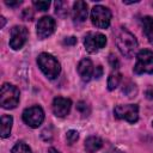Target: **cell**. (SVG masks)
<instances>
[{
    "mask_svg": "<svg viewBox=\"0 0 153 153\" xmlns=\"http://www.w3.org/2000/svg\"><path fill=\"white\" fill-rule=\"evenodd\" d=\"M146 97L148 99H153V86L147 87V90H146Z\"/></svg>",
    "mask_w": 153,
    "mask_h": 153,
    "instance_id": "28",
    "label": "cell"
},
{
    "mask_svg": "<svg viewBox=\"0 0 153 153\" xmlns=\"http://www.w3.org/2000/svg\"><path fill=\"white\" fill-rule=\"evenodd\" d=\"M114 114L120 120H124L129 123H135L139 120V106L136 104L117 105L114 109Z\"/></svg>",
    "mask_w": 153,
    "mask_h": 153,
    "instance_id": "6",
    "label": "cell"
},
{
    "mask_svg": "<svg viewBox=\"0 0 153 153\" xmlns=\"http://www.w3.org/2000/svg\"><path fill=\"white\" fill-rule=\"evenodd\" d=\"M33 6L38 11H47L50 6V2L49 1H33Z\"/></svg>",
    "mask_w": 153,
    "mask_h": 153,
    "instance_id": "23",
    "label": "cell"
},
{
    "mask_svg": "<svg viewBox=\"0 0 153 153\" xmlns=\"http://www.w3.org/2000/svg\"><path fill=\"white\" fill-rule=\"evenodd\" d=\"M72 18H73V22L76 24L84 23L87 18V4L81 0L75 1L72 10Z\"/></svg>",
    "mask_w": 153,
    "mask_h": 153,
    "instance_id": "12",
    "label": "cell"
},
{
    "mask_svg": "<svg viewBox=\"0 0 153 153\" xmlns=\"http://www.w3.org/2000/svg\"><path fill=\"white\" fill-rule=\"evenodd\" d=\"M55 29V20L51 17H42L37 23V36L39 39L48 38Z\"/></svg>",
    "mask_w": 153,
    "mask_h": 153,
    "instance_id": "10",
    "label": "cell"
},
{
    "mask_svg": "<svg viewBox=\"0 0 153 153\" xmlns=\"http://www.w3.org/2000/svg\"><path fill=\"white\" fill-rule=\"evenodd\" d=\"M22 17H23L24 20H32V18H33V12H32L30 8H25V10L23 11Z\"/></svg>",
    "mask_w": 153,
    "mask_h": 153,
    "instance_id": "24",
    "label": "cell"
},
{
    "mask_svg": "<svg viewBox=\"0 0 153 153\" xmlns=\"http://www.w3.org/2000/svg\"><path fill=\"white\" fill-rule=\"evenodd\" d=\"M102 74H103V68H102V66H97L96 69H94V75H93V76L98 79V78H100Z\"/></svg>",
    "mask_w": 153,
    "mask_h": 153,
    "instance_id": "27",
    "label": "cell"
},
{
    "mask_svg": "<svg viewBox=\"0 0 153 153\" xmlns=\"http://www.w3.org/2000/svg\"><path fill=\"white\" fill-rule=\"evenodd\" d=\"M91 20L96 27L106 29L111 22V12L108 7L97 5L91 11Z\"/></svg>",
    "mask_w": 153,
    "mask_h": 153,
    "instance_id": "5",
    "label": "cell"
},
{
    "mask_svg": "<svg viewBox=\"0 0 153 153\" xmlns=\"http://www.w3.org/2000/svg\"><path fill=\"white\" fill-rule=\"evenodd\" d=\"M5 4H6L7 6L16 7V6H19V5L22 4V1H8V0H6V1H5Z\"/></svg>",
    "mask_w": 153,
    "mask_h": 153,
    "instance_id": "29",
    "label": "cell"
},
{
    "mask_svg": "<svg viewBox=\"0 0 153 153\" xmlns=\"http://www.w3.org/2000/svg\"><path fill=\"white\" fill-rule=\"evenodd\" d=\"M108 153H124L123 151H121V149H117V148H114V149H111V151H109Z\"/></svg>",
    "mask_w": 153,
    "mask_h": 153,
    "instance_id": "31",
    "label": "cell"
},
{
    "mask_svg": "<svg viewBox=\"0 0 153 153\" xmlns=\"http://www.w3.org/2000/svg\"><path fill=\"white\" fill-rule=\"evenodd\" d=\"M121 80H122V75L120 73H117V72L116 73H111L109 75V78H108V90H110V91L115 90L120 85Z\"/></svg>",
    "mask_w": 153,
    "mask_h": 153,
    "instance_id": "17",
    "label": "cell"
},
{
    "mask_svg": "<svg viewBox=\"0 0 153 153\" xmlns=\"http://www.w3.org/2000/svg\"><path fill=\"white\" fill-rule=\"evenodd\" d=\"M103 146V140L99 136L91 135L85 140V149L87 153H94L99 151Z\"/></svg>",
    "mask_w": 153,
    "mask_h": 153,
    "instance_id": "14",
    "label": "cell"
},
{
    "mask_svg": "<svg viewBox=\"0 0 153 153\" xmlns=\"http://www.w3.org/2000/svg\"><path fill=\"white\" fill-rule=\"evenodd\" d=\"M142 27H143V33L148 42L153 44V18L152 17H145L142 19Z\"/></svg>",
    "mask_w": 153,
    "mask_h": 153,
    "instance_id": "16",
    "label": "cell"
},
{
    "mask_svg": "<svg viewBox=\"0 0 153 153\" xmlns=\"http://www.w3.org/2000/svg\"><path fill=\"white\" fill-rule=\"evenodd\" d=\"M27 38V29L25 26H13L11 29V36H10V47L13 50L20 49Z\"/></svg>",
    "mask_w": 153,
    "mask_h": 153,
    "instance_id": "9",
    "label": "cell"
},
{
    "mask_svg": "<svg viewBox=\"0 0 153 153\" xmlns=\"http://www.w3.org/2000/svg\"><path fill=\"white\" fill-rule=\"evenodd\" d=\"M63 43L66 45H74L76 43V38L75 37H67V38H65Z\"/></svg>",
    "mask_w": 153,
    "mask_h": 153,
    "instance_id": "26",
    "label": "cell"
},
{
    "mask_svg": "<svg viewBox=\"0 0 153 153\" xmlns=\"http://www.w3.org/2000/svg\"><path fill=\"white\" fill-rule=\"evenodd\" d=\"M37 63H38V67L41 68V71L49 79H55L56 76H59V74L61 72L59 61L53 55H50L48 53L39 54L37 57Z\"/></svg>",
    "mask_w": 153,
    "mask_h": 153,
    "instance_id": "2",
    "label": "cell"
},
{
    "mask_svg": "<svg viewBox=\"0 0 153 153\" xmlns=\"http://www.w3.org/2000/svg\"><path fill=\"white\" fill-rule=\"evenodd\" d=\"M55 13L59 17L65 18L68 14V2H66V1H56L55 2Z\"/></svg>",
    "mask_w": 153,
    "mask_h": 153,
    "instance_id": "18",
    "label": "cell"
},
{
    "mask_svg": "<svg viewBox=\"0 0 153 153\" xmlns=\"http://www.w3.org/2000/svg\"><path fill=\"white\" fill-rule=\"evenodd\" d=\"M5 24H6V19L4 17H0V29H2L5 26Z\"/></svg>",
    "mask_w": 153,
    "mask_h": 153,
    "instance_id": "30",
    "label": "cell"
},
{
    "mask_svg": "<svg viewBox=\"0 0 153 153\" xmlns=\"http://www.w3.org/2000/svg\"><path fill=\"white\" fill-rule=\"evenodd\" d=\"M12 123H13V118L10 115H2L1 116V137H8L11 134V129H12Z\"/></svg>",
    "mask_w": 153,
    "mask_h": 153,
    "instance_id": "15",
    "label": "cell"
},
{
    "mask_svg": "<svg viewBox=\"0 0 153 153\" xmlns=\"http://www.w3.org/2000/svg\"><path fill=\"white\" fill-rule=\"evenodd\" d=\"M11 153H31V149H30V147L26 143H24V142H17L13 146Z\"/></svg>",
    "mask_w": 153,
    "mask_h": 153,
    "instance_id": "20",
    "label": "cell"
},
{
    "mask_svg": "<svg viewBox=\"0 0 153 153\" xmlns=\"http://www.w3.org/2000/svg\"><path fill=\"white\" fill-rule=\"evenodd\" d=\"M76 109H78V111H79L84 117L88 116L90 112H91V108H90V105H88L86 102H84V100H80V102L76 104Z\"/></svg>",
    "mask_w": 153,
    "mask_h": 153,
    "instance_id": "21",
    "label": "cell"
},
{
    "mask_svg": "<svg viewBox=\"0 0 153 153\" xmlns=\"http://www.w3.org/2000/svg\"><path fill=\"white\" fill-rule=\"evenodd\" d=\"M106 44V37L100 32H88L85 36L84 45L86 50L91 54L97 53L102 48H104Z\"/></svg>",
    "mask_w": 153,
    "mask_h": 153,
    "instance_id": "8",
    "label": "cell"
},
{
    "mask_svg": "<svg viewBox=\"0 0 153 153\" xmlns=\"http://www.w3.org/2000/svg\"><path fill=\"white\" fill-rule=\"evenodd\" d=\"M136 74H152L153 73V53L148 49L139 51L136 55V63L134 66Z\"/></svg>",
    "mask_w": 153,
    "mask_h": 153,
    "instance_id": "4",
    "label": "cell"
},
{
    "mask_svg": "<svg viewBox=\"0 0 153 153\" xmlns=\"http://www.w3.org/2000/svg\"><path fill=\"white\" fill-rule=\"evenodd\" d=\"M71 106H72V102L68 98L56 97L53 100V112L57 117H65L66 115H68Z\"/></svg>",
    "mask_w": 153,
    "mask_h": 153,
    "instance_id": "11",
    "label": "cell"
},
{
    "mask_svg": "<svg viewBox=\"0 0 153 153\" xmlns=\"http://www.w3.org/2000/svg\"><path fill=\"white\" fill-rule=\"evenodd\" d=\"M48 153H60L57 149H55L54 147H50L49 149H48Z\"/></svg>",
    "mask_w": 153,
    "mask_h": 153,
    "instance_id": "32",
    "label": "cell"
},
{
    "mask_svg": "<svg viewBox=\"0 0 153 153\" xmlns=\"http://www.w3.org/2000/svg\"><path fill=\"white\" fill-rule=\"evenodd\" d=\"M78 73L82 81H90L94 75V67L90 59H82L78 65Z\"/></svg>",
    "mask_w": 153,
    "mask_h": 153,
    "instance_id": "13",
    "label": "cell"
},
{
    "mask_svg": "<svg viewBox=\"0 0 153 153\" xmlns=\"http://www.w3.org/2000/svg\"><path fill=\"white\" fill-rule=\"evenodd\" d=\"M122 92H123L126 96H128L129 98H131V97H134V96L136 94V92H137L136 85H135L134 82H131L130 80H128L126 84H123Z\"/></svg>",
    "mask_w": 153,
    "mask_h": 153,
    "instance_id": "19",
    "label": "cell"
},
{
    "mask_svg": "<svg viewBox=\"0 0 153 153\" xmlns=\"http://www.w3.org/2000/svg\"><path fill=\"white\" fill-rule=\"evenodd\" d=\"M23 120H24V122L29 127L37 128L44 121V112H43V110H42L41 106L33 105V106H30V108H27V109L24 110V112H23Z\"/></svg>",
    "mask_w": 153,
    "mask_h": 153,
    "instance_id": "7",
    "label": "cell"
},
{
    "mask_svg": "<svg viewBox=\"0 0 153 153\" xmlns=\"http://www.w3.org/2000/svg\"><path fill=\"white\" fill-rule=\"evenodd\" d=\"M109 63H110V66L112 67V68H118V66H120V61H118V59L115 56V55H110L109 56Z\"/></svg>",
    "mask_w": 153,
    "mask_h": 153,
    "instance_id": "25",
    "label": "cell"
},
{
    "mask_svg": "<svg viewBox=\"0 0 153 153\" xmlns=\"http://www.w3.org/2000/svg\"><path fill=\"white\" fill-rule=\"evenodd\" d=\"M19 103V90L11 85L4 84L0 91V104L4 109H13Z\"/></svg>",
    "mask_w": 153,
    "mask_h": 153,
    "instance_id": "3",
    "label": "cell"
},
{
    "mask_svg": "<svg viewBox=\"0 0 153 153\" xmlns=\"http://www.w3.org/2000/svg\"><path fill=\"white\" fill-rule=\"evenodd\" d=\"M116 45L122 55L131 57L137 49V41L130 31L124 27H120L116 33Z\"/></svg>",
    "mask_w": 153,
    "mask_h": 153,
    "instance_id": "1",
    "label": "cell"
},
{
    "mask_svg": "<svg viewBox=\"0 0 153 153\" xmlns=\"http://www.w3.org/2000/svg\"><path fill=\"white\" fill-rule=\"evenodd\" d=\"M79 139V133L76 130H68L67 134H66V140L68 142V145H73L76 140Z\"/></svg>",
    "mask_w": 153,
    "mask_h": 153,
    "instance_id": "22",
    "label": "cell"
}]
</instances>
